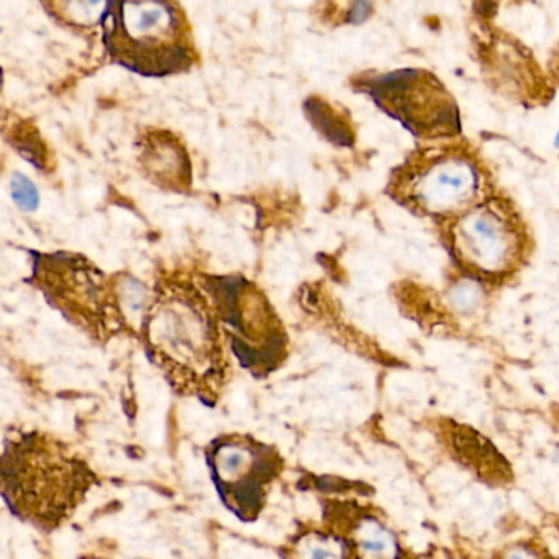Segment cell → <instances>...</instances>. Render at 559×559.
<instances>
[{"label":"cell","instance_id":"cell-1","mask_svg":"<svg viewBox=\"0 0 559 559\" xmlns=\"http://www.w3.org/2000/svg\"><path fill=\"white\" fill-rule=\"evenodd\" d=\"M140 335L175 392L217 404L230 381L228 340L198 281L182 274L162 277L140 320Z\"/></svg>","mask_w":559,"mask_h":559},{"label":"cell","instance_id":"cell-2","mask_svg":"<svg viewBox=\"0 0 559 559\" xmlns=\"http://www.w3.org/2000/svg\"><path fill=\"white\" fill-rule=\"evenodd\" d=\"M97 480L93 467L53 435L28 430L5 438L2 496L15 516L41 532L67 523Z\"/></svg>","mask_w":559,"mask_h":559},{"label":"cell","instance_id":"cell-3","mask_svg":"<svg viewBox=\"0 0 559 559\" xmlns=\"http://www.w3.org/2000/svg\"><path fill=\"white\" fill-rule=\"evenodd\" d=\"M492 171L479 150L456 139L425 142L391 173L388 192L415 214L451 218L492 194Z\"/></svg>","mask_w":559,"mask_h":559},{"label":"cell","instance_id":"cell-4","mask_svg":"<svg viewBox=\"0 0 559 559\" xmlns=\"http://www.w3.org/2000/svg\"><path fill=\"white\" fill-rule=\"evenodd\" d=\"M32 284L53 309L97 342L129 332L119 276L76 253H34Z\"/></svg>","mask_w":559,"mask_h":559},{"label":"cell","instance_id":"cell-5","mask_svg":"<svg viewBox=\"0 0 559 559\" xmlns=\"http://www.w3.org/2000/svg\"><path fill=\"white\" fill-rule=\"evenodd\" d=\"M104 25L109 53L129 70L163 76L191 64L185 21L168 0H110Z\"/></svg>","mask_w":559,"mask_h":559},{"label":"cell","instance_id":"cell-6","mask_svg":"<svg viewBox=\"0 0 559 559\" xmlns=\"http://www.w3.org/2000/svg\"><path fill=\"white\" fill-rule=\"evenodd\" d=\"M209 294L231 352L254 378H266L289 355V336L266 294L241 276H199Z\"/></svg>","mask_w":559,"mask_h":559},{"label":"cell","instance_id":"cell-7","mask_svg":"<svg viewBox=\"0 0 559 559\" xmlns=\"http://www.w3.org/2000/svg\"><path fill=\"white\" fill-rule=\"evenodd\" d=\"M356 86L421 142L456 139L463 132L453 94L430 71L404 68L391 73L365 74L356 81Z\"/></svg>","mask_w":559,"mask_h":559},{"label":"cell","instance_id":"cell-8","mask_svg":"<svg viewBox=\"0 0 559 559\" xmlns=\"http://www.w3.org/2000/svg\"><path fill=\"white\" fill-rule=\"evenodd\" d=\"M448 221V243L457 263L469 273L497 277L515 270L525 250L526 234L509 199L490 194Z\"/></svg>","mask_w":559,"mask_h":559},{"label":"cell","instance_id":"cell-9","mask_svg":"<svg viewBox=\"0 0 559 559\" xmlns=\"http://www.w3.org/2000/svg\"><path fill=\"white\" fill-rule=\"evenodd\" d=\"M205 457L224 506L241 522L258 520L286 466L280 450L251 435L225 433L211 441Z\"/></svg>","mask_w":559,"mask_h":559},{"label":"cell","instance_id":"cell-10","mask_svg":"<svg viewBox=\"0 0 559 559\" xmlns=\"http://www.w3.org/2000/svg\"><path fill=\"white\" fill-rule=\"evenodd\" d=\"M142 159L146 173L159 185L176 188L189 182L188 156L169 133L146 136Z\"/></svg>","mask_w":559,"mask_h":559},{"label":"cell","instance_id":"cell-11","mask_svg":"<svg viewBox=\"0 0 559 559\" xmlns=\"http://www.w3.org/2000/svg\"><path fill=\"white\" fill-rule=\"evenodd\" d=\"M110 0H45L55 17L78 28H91L106 19Z\"/></svg>","mask_w":559,"mask_h":559},{"label":"cell","instance_id":"cell-12","mask_svg":"<svg viewBox=\"0 0 559 559\" xmlns=\"http://www.w3.org/2000/svg\"><path fill=\"white\" fill-rule=\"evenodd\" d=\"M293 548V555L302 558H343L352 546L336 533L307 532L294 539Z\"/></svg>","mask_w":559,"mask_h":559},{"label":"cell","instance_id":"cell-13","mask_svg":"<svg viewBox=\"0 0 559 559\" xmlns=\"http://www.w3.org/2000/svg\"><path fill=\"white\" fill-rule=\"evenodd\" d=\"M12 198L17 202L22 211H35L38 205V192L31 179L22 175H15L12 178Z\"/></svg>","mask_w":559,"mask_h":559},{"label":"cell","instance_id":"cell-14","mask_svg":"<svg viewBox=\"0 0 559 559\" xmlns=\"http://www.w3.org/2000/svg\"><path fill=\"white\" fill-rule=\"evenodd\" d=\"M549 73H551L552 81L559 86V44L555 55H552L551 61H549Z\"/></svg>","mask_w":559,"mask_h":559},{"label":"cell","instance_id":"cell-15","mask_svg":"<svg viewBox=\"0 0 559 559\" xmlns=\"http://www.w3.org/2000/svg\"><path fill=\"white\" fill-rule=\"evenodd\" d=\"M556 143H558V145H559V136H558V140H556Z\"/></svg>","mask_w":559,"mask_h":559}]
</instances>
